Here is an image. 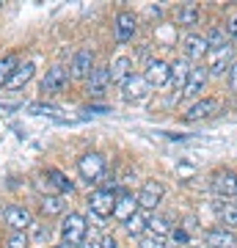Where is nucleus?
Listing matches in <instances>:
<instances>
[{
	"instance_id": "1",
	"label": "nucleus",
	"mask_w": 237,
	"mask_h": 248,
	"mask_svg": "<svg viewBox=\"0 0 237 248\" xmlns=\"http://www.w3.org/2000/svg\"><path fill=\"white\" fill-rule=\"evenodd\" d=\"M86 232H88V223L80 213H66L61 221V237L66 246L72 248H80L86 243Z\"/></svg>"
},
{
	"instance_id": "2",
	"label": "nucleus",
	"mask_w": 237,
	"mask_h": 248,
	"mask_svg": "<svg viewBox=\"0 0 237 248\" xmlns=\"http://www.w3.org/2000/svg\"><path fill=\"white\" fill-rule=\"evenodd\" d=\"M78 171L88 185H91V182L97 185V182H102V177L108 174V160L102 157L99 152H86L83 157H78Z\"/></svg>"
},
{
	"instance_id": "3",
	"label": "nucleus",
	"mask_w": 237,
	"mask_h": 248,
	"mask_svg": "<svg viewBox=\"0 0 237 248\" xmlns=\"http://www.w3.org/2000/svg\"><path fill=\"white\" fill-rule=\"evenodd\" d=\"M113 207H116V190L111 187H97V190H91L88 196V210L97 215L99 221H105L113 215Z\"/></svg>"
},
{
	"instance_id": "4",
	"label": "nucleus",
	"mask_w": 237,
	"mask_h": 248,
	"mask_svg": "<svg viewBox=\"0 0 237 248\" xmlns=\"http://www.w3.org/2000/svg\"><path fill=\"white\" fill-rule=\"evenodd\" d=\"M232 63H235V50H232V45H226V47H221V50H210L204 66H207V72H210L212 78H223V72L229 75Z\"/></svg>"
},
{
	"instance_id": "5",
	"label": "nucleus",
	"mask_w": 237,
	"mask_h": 248,
	"mask_svg": "<svg viewBox=\"0 0 237 248\" xmlns=\"http://www.w3.org/2000/svg\"><path fill=\"white\" fill-rule=\"evenodd\" d=\"M138 33V17L132 11H119L113 17V39L119 45H127Z\"/></svg>"
},
{
	"instance_id": "6",
	"label": "nucleus",
	"mask_w": 237,
	"mask_h": 248,
	"mask_svg": "<svg viewBox=\"0 0 237 248\" xmlns=\"http://www.w3.org/2000/svg\"><path fill=\"white\" fill-rule=\"evenodd\" d=\"M163 196H166L163 182H158V179H146V182L141 185V190H138V207L143 210V213L158 210V204L163 202Z\"/></svg>"
},
{
	"instance_id": "7",
	"label": "nucleus",
	"mask_w": 237,
	"mask_h": 248,
	"mask_svg": "<svg viewBox=\"0 0 237 248\" xmlns=\"http://www.w3.org/2000/svg\"><path fill=\"white\" fill-rule=\"evenodd\" d=\"M143 80L149 83V89H163V86H168L171 83V63L163 61V58H152L146 63Z\"/></svg>"
},
{
	"instance_id": "8",
	"label": "nucleus",
	"mask_w": 237,
	"mask_h": 248,
	"mask_svg": "<svg viewBox=\"0 0 237 248\" xmlns=\"http://www.w3.org/2000/svg\"><path fill=\"white\" fill-rule=\"evenodd\" d=\"M3 221L9 223L11 232H25V229L33 226V215H31V210L22 207V204H9V207L3 210Z\"/></svg>"
},
{
	"instance_id": "9",
	"label": "nucleus",
	"mask_w": 237,
	"mask_h": 248,
	"mask_svg": "<svg viewBox=\"0 0 237 248\" xmlns=\"http://www.w3.org/2000/svg\"><path fill=\"white\" fill-rule=\"evenodd\" d=\"M210 55V45H207V36L202 33H188L182 39V58L185 61H202Z\"/></svg>"
},
{
	"instance_id": "10",
	"label": "nucleus",
	"mask_w": 237,
	"mask_h": 248,
	"mask_svg": "<svg viewBox=\"0 0 237 248\" xmlns=\"http://www.w3.org/2000/svg\"><path fill=\"white\" fill-rule=\"evenodd\" d=\"M210 185H212V190L218 196H223V199L237 196V171L235 169H218L210 177Z\"/></svg>"
},
{
	"instance_id": "11",
	"label": "nucleus",
	"mask_w": 237,
	"mask_h": 248,
	"mask_svg": "<svg viewBox=\"0 0 237 248\" xmlns=\"http://www.w3.org/2000/svg\"><path fill=\"white\" fill-rule=\"evenodd\" d=\"M221 110V102L215 97H202V99H196L193 105L185 110V122H202V119H212V116Z\"/></svg>"
},
{
	"instance_id": "12",
	"label": "nucleus",
	"mask_w": 237,
	"mask_h": 248,
	"mask_svg": "<svg viewBox=\"0 0 237 248\" xmlns=\"http://www.w3.org/2000/svg\"><path fill=\"white\" fill-rule=\"evenodd\" d=\"M202 240L207 248H235L237 246V234L232 229H226V226H210V229H204Z\"/></svg>"
},
{
	"instance_id": "13",
	"label": "nucleus",
	"mask_w": 237,
	"mask_h": 248,
	"mask_svg": "<svg viewBox=\"0 0 237 248\" xmlns=\"http://www.w3.org/2000/svg\"><path fill=\"white\" fill-rule=\"evenodd\" d=\"M94 58H97V55H94V50H91V47H80L78 53L72 55L69 75H72V78H86L88 80V75H91V72H94V66H97V63H94Z\"/></svg>"
},
{
	"instance_id": "14",
	"label": "nucleus",
	"mask_w": 237,
	"mask_h": 248,
	"mask_svg": "<svg viewBox=\"0 0 237 248\" xmlns=\"http://www.w3.org/2000/svg\"><path fill=\"white\" fill-rule=\"evenodd\" d=\"M138 210H141L138 207V196L127 193V190H116V207H113V218L116 221L127 223Z\"/></svg>"
},
{
	"instance_id": "15",
	"label": "nucleus",
	"mask_w": 237,
	"mask_h": 248,
	"mask_svg": "<svg viewBox=\"0 0 237 248\" xmlns=\"http://www.w3.org/2000/svg\"><path fill=\"white\" fill-rule=\"evenodd\" d=\"M66 86H69V72L63 69V66H50L47 75L42 78V91L44 94H61Z\"/></svg>"
},
{
	"instance_id": "16",
	"label": "nucleus",
	"mask_w": 237,
	"mask_h": 248,
	"mask_svg": "<svg viewBox=\"0 0 237 248\" xmlns=\"http://www.w3.org/2000/svg\"><path fill=\"white\" fill-rule=\"evenodd\" d=\"M146 91H149V83L143 80V75H135V72L122 83V97L127 102H141V99L146 97Z\"/></svg>"
},
{
	"instance_id": "17",
	"label": "nucleus",
	"mask_w": 237,
	"mask_h": 248,
	"mask_svg": "<svg viewBox=\"0 0 237 248\" xmlns=\"http://www.w3.org/2000/svg\"><path fill=\"white\" fill-rule=\"evenodd\" d=\"M111 86V66H94V72L88 75V83H86V91L91 97H102Z\"/></svg>"
},
{
	"instance_id": "18",
	"label": "nucleus",
	"mask_w": 237,
	"mask_h": 248,
	"mask_svg": "<svg viewBox=\"0 0 237 248\" xmlns=\"http://www.w3.org/2000/svg\"><path fill=\"white\" fill-rule=\"evenodd\" d=\"M207 80H210V72H207V66H193L190 69V78H188V83H185L182 94L185 97H199L204 91V86H207Z\"/></svg>"
},
{
	"instance_id": "19",
	"label": "nucleus",
	"mask_w": 237,
	"mask_h": 248,
	"mask_svg": "<svg viewBox=\"0 0 237 248\" xmlns=\"http://www.w3.org/2000/svg\"><path fill=\"white\" fill-rule=\"evenodd\" d=\"M36 75V63L33 61H25V63H19L17 66V72L11 75V80L6 83V89H11V91H17V89H22L25 83H31V78Z\"/></svg>"
},
{
	"instance_id": "20",
	"label": "nucleus",
	"mask_w": 237,
	"mask_h": 248,
	"mask_svg": "<svg viewBox=\"0 0 237 248\" xmlns=\"http://www.w3.org/2000/svg\"><path fill=\"white\" fill-rule=\"evenodd\" d=\"M199 19H202V9H199V3H182V6L176 9V22H179L182 28L199 25Z\"/></svg>"
},
{
	"instance_id": "21",
	"label": "nucleus",
	"mask_w": 237,
	"mask_h": 248,
	"mask_svg": "<svg viewBox=\"0 0 237 248\" xmlns=\"http://www.w3.org/2000/svg\"><path fill=\"white\" fill-rule=\"evenodd\" d=\"M132 75V61L127 58V55H119L113 63H111V83H116V86H122L124 80Z\"/></svg>"
},
{
	"instance_id": "22",
	"label": "nucleus",
	"mask_w": 237,
	"mask_h": 248,
	"mask_svg": "<svg viewBox=\"0 0 237 248\" xmlns=\"http://www.w3.org/2000/svg\"><path fill=\"white\" fill-rule=\"evenodd\" d=\"M215 213L221 218V226L235 232L237 229V204L235 202H218L215 204Z\"/></svg>"
},
{
	"instance_id": "23",
	"label": "nucleus",
	"mask_w": 237,
	"mask_h": 248,
	"mask_svg": "<svg viewBox=\"0 0 237 248\" xmlns=\"http://www.w3.org/2000/svg\"><path fill=\"white\" fill-rule=\"evenodd\" d=\"M190 63L185 61V58H176V61H171V83H174L176 89H185V83H188V78H190Z\"/></svg>"
},
{
	"instance_id": "24",
	"label": "nucleus",
	"mask_w": 237,
	"mask_h": 248,
	"mask_svg": "<svg viewBox=\"0 0 237 248\" xmlns=\"http://www.w3.org/2000/svg\"><path fill=\"white\" fill-rule=\"evenodd\" d=\"M44 174H47V179L53 182V187L58 190V193H72L75 190V182L72 179H66V174L58 169H44Z\"/></svg>"
},
{
	"instance_id": "25",
	"label": "nucleus",
	"mask_w": 237,
	"mask_h": 248,
	"mask_svg": "<svg viewBox=\"0 0 237 248\" xmlns=\"http://www.w3.org/2000/svg\"><path fill=\"white\" fill-rule=\"evenodd\" d=\"M146 226H149V215L143 213V210H138L130 221L124 223V229L130 232L132 237H143V234H146Z\"/></svg>"
},
{
	"instance_id": "26",
	"label": "nucleus",
	"mask_w": 237,
	"mask_h": 248,
	"mask_svg": "<svg viewBox=\"0 0 237 248\" xmlns=\"http://www.w3.org/2000/svg\"><path fill=\"white\" fill-rule=\"evenodd\" d=\"M146 232H149L152 237H166V234H171V232H174V226H171V221H168L166 215H152Z\"/></svg>"
},
{
	"instance_id": "27",
	"label": "nucleus",
	"mask_w": 237,
	"mask_h": 248,
	"mask_svg": "<svg viewBox=\"0 0 237 248\" xmlns=\"http://www.w3.org/2000/svg\"><path fill=\"white\" fill-rule=\"evenodd\" d=\"M17 66H19V58L14 53H9V55H3V58H0V89L11 80V75L17 72Z\"/></svg>"
},
{
	"instance_id": "28",
	"label": "nucleus",
	"mask_w": 237,
	"mask_h": 248,
	"mask_svg": "<svg viewBox=\"0 0 237 248\" xmlns=\"http://www.w3.org/2000/svg\"><path fill=\"white\" fill-rule=\"evenodd\" d=\"M44 215H61L63 213V202L61 196H42V202H39Z\"/></svg>"
},
{
	"instance_id": "29",
	"label": "nucleus",
	"mask_w": 237,
	"mask_h": 248,
	"mask_svg": "<svg viewBox=\"0 0 237 248\" xmlns=\"http://www.w3.org/2000/svg\"><path fill=\"white\" fill-rule=\"evenodd\" d=\"M31 232H33V237H31V246H42V243H47V240L53 237V229H50L47 223H36V221H33Z\"/></svg>"
},
{
	"instance_id": "30",
	"label": "nucleus",
	"mask_w": 237,
	"mask_h": 248,
	"mask_svg": "<svg viewBox=\"0 0 237 248\" xmlns=\"http://www.w3.org/2000/svg\"><path fill=\"white\" fill-rule=\"evenodd\" d=\"M207 36V45H210V50H221V47H226L229 42H226V31H223V28H212L210 33H204Z\"/></svg>"
},
{
	"instance_id": "31",
	"label": "nucleus",
	"mask_w": 237,
	"mask_h": 248,
	"mask_svg": "<svg viewBox=\"0 0 237 248\" xmlns=\"http://www.w3.org/2000/svg\"><path fill=\"white\" fill-rule=\"evenodd\" d=\"M28 113H33V116H55L58 113V108L55 105H44V102H31V105H25Z\"/></svg>"
},
{
	"instance_id": "32",
	"label": "nucleus",
	"mask_w": 237,
	"mask_h": 248,
	"mask_svg": "<svg viewBox=\"0 0 237 248\" xmlns=\"http://www.w3.org/2000/svg\"><path fill=\"white\" fill-rule=\"evenodd\" d=\"M6 246L9 248H31V237H28L25 232H11L9 240H6Z\"/></svg>"
},
{
	"instance_id": "33",
	"label": "nucleus",
	"mask_w": 237,
	"mask_h": 248,
	"mask_svg": "<svg viewBox=\"0 0 237 248\" xmlns=\"http://www.w3.org/2000/svg\"><path fill=\"white\" fill-rule=\"evenodd\" d=\"M138 248H168V246H166V237H152V234H146V237H141Z\"/></svg>"
},
{
	"instance_id": "34",
	"label": "nucleus",
	"mask_w": 237,
	"mask_h": 248,
	"mask_svg": "<svg viewBox=\"0 0 237 248\" xmlns=\"http://www.w3.org/2000/svg\"><path fill=\"white\" fill-rule=\"evenodd\" d=\"M171 240H174L176 246H190V234H188V229H185V226H179V229H174L171 232Z\"/></svg>"
},
{
	"instance_id": "35",
	"label": "nucleus",
	"mask_w": 237,
	"mask_h": 248,
	"mask_svg": "<svg viewBox=\"0 0 237 248\" xmlns=\"http://www.w3.org/2000/svg\"><path fill=\"white\" fill-rule=\"evenodd\" d=\"M229 89L237 94V61L232 63V69H229Z\"/></svg>"
},
{
	"instance_id": "36",
	"label": "nucleus",
	"mask_w": 237,
	"mask_h": 248,
	"mask_svg": "<svg viewBox=\"0 0 237 248\" xmlns=\"http://www.w3.org/2000/svg\"><path fill=\"white\" fill-rule=\"evenodd\" d=\"M223 31H226V36H229V39H237V17H232V19H229Z\"/></svg>"
},
{
	"instance_id": "37",
	"label": "nucleus",
	"mask_w": 237,
	"mask_h": 248,
	"mask_svg": "<svg viewBox=\"0 0 237 248\" xmlns=\"http://www.w3.org/2000/svg\"><path fill=\"white\" fill-rule=\"evenodd\" d=\"M99 248H119V243H116L113 234H105V237L99 240Z\"/></svg>"
},
{
	"instance_id": "38",
	"label": "nucleus",
	"mask_w": 237,
	"mask_h": 248,
	"mask_svg": "<svg viewBox=\"0 0 237 248\" xmlns=\"http://www.w3.org/2000/svg\"><path fill=\"white\" fill-rule=\"evenodd\" d=\"M53 248H72V246H66V243H63V246H53Z\"/></svg>"
},
{
	"instance_id": "39",
	"label": "nucleus",
	"mask_w": 237,
	"mask_h": 248,
	"mask_svg": "<svg viewBox=\"0 0 237 248\" xmlns=\"http://www.w3.org/2000/svg\"><path fill=\"white\" fill-rule=\"evenodd\" d=\"M235 204H237V202H235Z\"/></svg>"
}]
</instances>
